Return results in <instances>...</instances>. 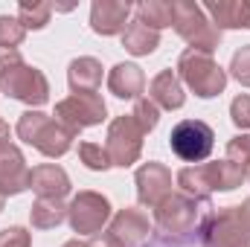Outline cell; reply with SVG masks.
I'll return each mask as SVG.
<instances>
[{
	"label": "cell",
	"instance_id": "cell-1",
	"mask_svg": "<svg viewBox=\"0 0 250 247\" xmlns=\"http://www.w3.org/2000/svg\"><path fill=\"white\" fill-rule=\"evenodd\" d=\"M215 212L209 198H192L184 192H172L157 209H154V227L166 239H189L201 236L204 221Z\"/></svg>",
	"mask_w": 250,
	"mask_h": 247
},
{
	"label": "cell",
	"instance_id": "cell-2",
	"mask_svg": "<svg viewBox=\"0 0 250 247\" xmlns=\"http://www.w3.org/2000/svg\"><path fill=\"white\" fill-rule=\"evenodd\" d=\"M0 93L41 108L50 99V82L38 67L23 62L21 50H0Z\"/></svg>",
	"mask_w": 250,
	"mask_h": 247
},
{
	"label": "cell",
	"instance_id": "cell-3",
	"mask_svg": "<svg viewBox=\"0 0 250 247\" xmlns=\"http://www.w3.org/2000/svg\"><path fill=\"white\" fill-rule=\"evenodd\" d=\"M248 181L245 169L233 160H215V163H198L178 172V186L184 195L192 198H209V192H233L236 186Z\"/></svg>",
	"mask_w": 250,
	"mask_h": 247
},
{
	"label": "cell",
	"instance_id": "cell-4",
	"mask_svg": "<svg viewBox=\"0 0 250 247\" xmlns=\"http://www.w3.org/2000/svg\"><path fill=\"white\" fill-rule=\"evenodd\" d=\"M15 134H18V140H23L26 145L38 148L44 157H53V160L62 157V154H67V151L73 148V140L79 137V134H73L67 125L59 123L56 117H47V114H41V111H26V114H21Z\"/></svg>",
	"mask_w": 250,
	"mask_h": 247
},
{
	"label": "cell",
	"instance_id": "cell-5",
	"mask_svg": "<svg viewBox=\"0 0 250 247\" xmlns=\"http://www.w3.org/2000/svg\"><path fill=\"white\" fill-rule=\"evenodd\" d=\"M178 79L187 84L198 99H212L221 96L227 87V70L207 53L187 50L178 59Z\"/></svg>",
	"mask_w": 250,
	"mask_h": 247
},
{
	"label": "cell",
	"instance_id": "cell-6",
	"mask_svg": "<svg viewBox=\"0 0 250 247\" xmlns=\"http://www.w3.org/2000/svg\"><path fill=\"white\" fill-rule=\"evenodd\" d=\"M172 6H175L172 26H175V32L189 44V50H198V53L212 56L218 50V44H221V32L207 18L204 6H198L192 0H175Z\"/></svg>",
	"mask_w": 250,
	"mask_h": 247
},
{
	"label": "cell",
	"instance_id": "cell-7",
	"mask_svg": "<svg viewBox=\"0 0 250 247\" xmlns=\"http://www.w3.org/2000/svg\"><path fill=\"white\" fill-rule=\"evenodd\" d=\"M212 145H215V131L204 120H184L172 128L169 134V148L175 157H181L184 163H204L209 154H212Z\"/></svg>",
	"mask_w": 250,
	"mask_h": 247
},
{
	"label": "cell",
	"instance_id": "cell-8",
	"mask_svg": "<svg viewBox=\"0 0 250 247\" xmlns=\"http://www.w3.org/2000/svg\"><path fill=\"white\" fill-rule=\"evenodd\" d=\"M67 221L73 227V233L79 236H99L102 227L111 221V201L99 192H79L70 204H67Z\"/></svg>",
	"mask_w": 250,
	"mask_h": 247
},
{
	"label": "cell",
	"instance_id": "cell-9",
	"mask_svg": "<svg viewBox=\"0 0 250 247\" xmlns=\"http://www.w3.org/2000/svg\"><path fill=\"white\" fill-rule=\"evenodd\" d=\"M108 117V105L99 93H70L67 99H62L56 105V120L62 125H67L73 134L102 125Z\"/></svg>",
	"mask_w": 250,
	"mask_h": 247
},
{
	"label": "cell",
	"instance_id": "cell-10",
	"mask_svg": "<svg viewBox=\"0 0 250 247\" xmlns=\"http://www.w3.org/2000/svg\"><path fill=\"white\" fill-rule=\"evenodd\" d=\"M143 137L146 134L140 131V125L134 123L131 114L117 117L108 125V137H105V148H108L111 163L120 166V169L134 166L140 160V154H143Z\"/></svg>",
	"mask_w": 250,
	"mask_h": 247
},
{
	"label": "cell",
	"instance_id": "cell-11",
	"mask_svg": "<svg viewBox=\"0 0 250 247\" xmlns=\"http://www.w3.org/2000/svg\"><path fill=\"white\" fill-rule=\"evenodd\" d=\"M201 242L204 247H250V236L242 224L239 206L215 209L201 227Z\"/></svg>",
	"mask_w": 250,
	"mask_h": 247
},
{
	"label": "cell",
	"instance_id": "cell-12",
	"mask_svg": "<svg viewBox=\"0 0 250 247\" xmlns=\"http://www.w3.org/2000/svg\"><path fill=\"white\" fill-rule=\"evenodd\" d=\"M134 186H137V201L140 206H148V209H157L169 195H172V172L157 163V160H148L137 169L134 175Z\"/></svg>",
	"mask_w": 250,
	"mask_h": 247
},
{
	"label": "cell",
	"instance_id": "cell-13",
	"mask_svg": "<svg viewBox=\"0 0 250 247\" xmlns=\"http://www.w3.org/2000/svg\"><path fill=\"white\" fill-rule=\"evenodd\" d=\"M108 233L123 247H143L151 236V221H148V215L143 209L125 206L108 221Z\"/></svg>",
	"mask_w": 250,
	"mask_h": 247
},
{
	"label": "cell",
	"instance_id": "cell-14",
	"mask_svg": "<svg viewBox=\"0 0 250 247\" xmlns=\"http://www.w3.org/2000/svg\"><path fill=\"white\" fill-rule=\"evenodd\" d=\"M134 3L131 0H93L90 6V29L96 35H123L131 21Z\"/></svg>",
	"mask_w": 250,
	"mask_h": 247
},
{
	"label": "cell",
	"instance_id": "cell-15",
	"mask_svg": "<svg viewBox=\"0 0 250 247\" xmlns=\"http://www.w3.org/2000/svg\"><path fill=\"white\" fill-rule=\"evenodd\" d=\"M29 178H32V169L26 166L21 148L15 143L3 145L0 148V195L9 198V195H21L29 189Z\"/></svg>",
	"mask_w": 250,
	"mask_h": 247
},
{
	"label": "cell",
	"instance_id": "cell-16",
	"mask_svg": "<svg viewBox=\"0 0 250 247\" xmlns=\"http://www.w3.org/2000/svg\"><path fill=\"white\" fill-rule=\"evenodd\" d=\"M148 99L160 108V111H178L187 105V93H184V82L178 79L175 70H160L151 84H148Z\"/></svg>",
	"mask_w": 250,
	"mask_h": 247
},
{
	"label": "cell",
	"instance_id": "cell-17",
	"mask_svg": "<svg viewBox=\"0 0 250 247\" xmlns=\"http://www.w3.org/2000/svg\"><path fill=\"white\" fill-rule=\"evenodd\" d=\"M204 12L209 15L212 26L221 29H250V0H218L207 3Z\"/></svg>",
	"mask_w": 250,
	"mask_h": 247
},
{
	"label": "cell",
	"instance_id": "cell-18",
	"mask_svg": "<svg viewBox=\"0 0 250 247\" xmlns=\"http://www.w3.org/2000/svg\"><path fill=\"white\" fill-rule=\"evenodd\" d=\"M29 189L38 198H59V201H64V195H70V178H67V172H64L62 166L41 163V166L32 169Z\"/></svg>",
	"mask_w": 250,
	"mask_h": 247
},
{
	"label": "cell",
	"instance_id": "cell-19",
	"mask_svg": "<svg viewBox=\"0 0 250 247\" xmlns=\"http://www.w3.org/2000/svg\"><path fill=\"white\" fill-rule=\"evenodd\" d=\"M108 90L117 96V99H140L143 90H146V76H143V67L137 64H117L111 73H108Z\"/></svg>",
	"mask_w": 250,
	"mask_h": 247
},
{
	"label": "cell",
	"instance_id": "cell-20",
	"mask_svg": "<svg viewBox=\"0 0 250 247\" xmlns=\"http://www.w3.org/2000/svg\"><path fill=\"white\" fill-rule=\"evenodd\" d=\"M67 82H70L73 93H96L102 84V62H96L90 56L73 59L67 67Z\"/></svg>",
	"mask_w": 250,
	"mask_h": 247
},
{
	"label": "cell",
	"instance_id": "cell-21",
	"mask_svg": "<svg viewBox=\"0 0 250 247\" xmlns=\"http://www.w3.org/2000/svg\"><path fill=\"white\" fill-rule=\"evenodd\" d=\"M123 47L131 56H151L160 47V32L148 29L143 21L134 18V21H128V26L123 32Z\"/></svg>",
	"mask_w": 250,
	"mask_h": 247
},
{
	"label": "cell",
	"instance_id": "cell-22",
	"mask_svg": "<svg viewBox=\"0 0 250 247\" xmlns=\"http://www.w3.org/2000/svg\"><path fill=\"white\" fill-rule=\"evenodd\" d=\"M67 218V204L59 198H38L29 209V221L35 230H56Z\"/></svg>",
	"mask_w": 250,
	"mask_h": 247
},
{
	"label": "cell",
	"instance_id": "cell-23",
	"mask_svg": "<svg viewBox=\"0 0 250 247\" xmlns=\"http://www.w3.org/2000/svg\"><path fill=\"white\" fill-rule=\"evenodd\" d=\"M137 12V21H143L148 29L160 32L166 26H172V15H175V6L169 0H140L134 6Z\"/></svg>",
	"mask_w": 250,
	"mask_h": 247
},
{
	"label": "cell",
	"instance_id": "cell-24",
	"mask_svg": "<svg viewBox=\"0 0 250 247\" xmlns=\"http://www.w3.org/2000/svg\"><path fill=\"white\" fill-rule=\"evenodd\" d=\"M53 6L44 0H21L18 6V21L23 23V29H44L50 23Z\"/></svg>",
	"mask_w": 250,
	"mask_h": 247
},
{
	"label": "cell",
	"instance_id": "cell-25",
	"mask_svg": "<svg viewBox=\"0 0 250 247\" xmlns=\"http://www.w3.org/2000/svg\"><path fill=\"white\" fill-rule=\"evenodd\" d=\"M79 160L90 172H108L114 166L111 157H108V148L102 143H79Z\"/></svg>",
	"mask_w": 250,
	"mask_h": 247
},
{
	"label": "cell",
	"instance_id": "cell-26",
	"mask_svg": "<svg viewBox=\"0 0 250 247\" xmlns=\"http://www.w3.org/2000/svg\"><path fill=\"white\" fill-rule=\"evenodd\" d=\"M131 117H134V123L140 125L143 134H151V131L157 128V123H160V108H157L148 96H140V99L134 102Z\"/></svg>",
	"mask_w": 250,
	"mask_h": 247
},
{
	"label": "cell",
	"instance_id": "cell-27",
	"mask_svg": "<svg viewBox=\"0 0 250 247\" xmlns=\"http://www.w3.org/2000/svg\"><path fill=\"white\" fill-rule=\"evenodd\" d=\"M26 38V29L18 18L0 15V50H18Z\"/></svg>",
	"mask_w": 250,
	"mask_h": 247
},
{
	"label": "cell",
	"instance_id": "cell-28",
	"mask_svg": "<svg viewBox=\"0 0 250 247\" xmlns=\"http://www.w3.org/2000/svg\"><path fill=\"white\" fill-rule=\"evenodd\" d=\"M230 76H233L239 84L250 87V44L233 53V62H230Z\"/></svg>",
	"mask_w": 250,
	"mask_h": 247
},
{
	"label": "cell",
	"instance_id": "cell-29",
	"mask_svg": "<svg viewBox=\"0 0 250 247\" xmlns=\"http://www.w3.org/2000/svg\"><path fill=\"white\" fill-rule=\"evenodd\" d=\"M227 160H233L245 169V163L250 160V134H239L227 143Z\"/></svg>",
	"mask_w": 250,
	"mask_h": 247
},
{
	"label": "cell",
	"instance_id": "cell-30",
	"mask_svg": "<svg viewBox=\"0 0 250 247\" xmlns=\"http://www.w3.org/2000/svg\"><path fill=\"white\" fill-rule=\"evenodd\" d=\"M230 120H233L236 128H242V131L250 128V96L248 93H242V96H236L230 102Z\"/></svg>",
	"mask_w": 250,
	"mask_h": 247
},
{
	"label": "cell",
	"instance_id": "cell-31",
	"mask_svg": "<svg viewBox=\"0 0 250 247\" xmlns=\"http://www.w3.org/2000/svg\"><path fill=\"white\" fill-rule=\"evenodd\" d=\"M0 247H32V233L26 227H6L0 230Z\"/></svg>",
	"mask_w": 250,
	"mask_h": 247
},
{
	"label": "cell",
	"instance_id": "cell-32",
	"mask_svg": "<svg viewBox=\"0 0 250 247\" xmlns=\"http://www.w3.org/2000/svg\"><path fill=\"white\" fill-rule=\"evenodd\" d=\"M90 247H123L111 233H99V236H93L90 239Z\"/></svg>",
	"mask_w": 250,
	"mask_h": 247
},
{
	"label": "cell",
	"instance_id": "cell-33",
	"mask_svg": "<svg viewBox=\"0 0 250 247\" xmlns=\"http://www.w3.org/2000/svg\"><path fill=\"white\" fill-rule=\"evenodd\" d=\"M239 215H242V224H245V230H248V236H250V198L239 206Z\"/></svg>",
	"mask_w": 250,
	"mask_h": 247
},
{
	"label": "cell",
	"instance_id": "cell-34",
	"mask_svg": "<svg viewBox=\"0 0 250 247\" xmlns=\"http://www.w3.org/2000/svg\"><path fill=\"white\" fill-rule=\"evenodd\" d=\"M3 145H9V125L0 120V148H3Z\"/></svg>",
	"mask_w": 250,
	"mask_h": 247
},
{
	"label": "cell",
	"instance_id": "cell-35",
	"mask_svg": "<svg viewBox=\"0 0 250 247\" xmlns=\"http://www.w3.org/2000/svg\"><path fill=\"white\" fill-rule=\"evenodd\" d=\"M62 247H90V242H84V239H70V242H64Z\"/></svg>",
	"mask_w": 250,
	"mask_h": 247
},
{
	"label": "cell",
	"instance_id": "cell-36",
	"mask_svg": "<svg viewBox=\"0 0 250 247\" xmlns=\"http://www.w3.org/2000/svg\"><path fill=\"white\" fill-rule=\"evenodd\" d=\"M245 178H248V181H250V160H248V163H245Z\"/></svg>",
	"mask_w": 250,
	"mask_h": 247
},
{
	"label": "cell",
	"instance_id": "cell-37",
	"mask_svg": "<svg viewBox=\"0 0 250 247\" xmlns=\"http://www.w3.org/2000/svg\"><path fill=\"white\" fill-rule=\"evenodd\" d=\"M3 201H6V198H3V195H0V212H3Z\"/></svg>",
	"mask_w": 250,
	"mask_h": 247
}]
</instances>
